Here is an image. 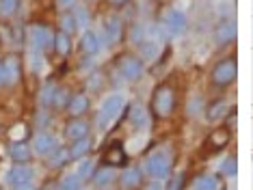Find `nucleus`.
<instances>
[{
	"instance_id": "38",
	"label": "nucleus",
	"mask_w": 253,
	"mask_h": 190,
	"mask_svg": "<svg viewBox=\"0 0 253 190\" xmlns=\"http://www.w3.org/2000/svg\"><path fill=\"white\" fill-rule=\"evenodd\" d=\"M182 180H184V175H182V173H177L173 180H169V186H167V188H169V190H180L182 188Z\"/></svg>"
},
{
	"instance_id": "35",
	"label": "nucleus",
	"mask_w": 253,
	"mask_h": 190,
	"mask_svg": "<svg viewBox=\"0 0 253 190\" xmlns=\"http://www.w3.org/2000/svg\"><path fill=\"white\" fill-rule=\"evenodd\" d=\"M54 91H56V86H54V84H48V86L43 89V93H42V102L45 104V106H52Z\"/></svg>"
},
{
	"instance_id": "11",
	"label": "nucleus",
	"mask_w": 253,
	"mask_h": 190,
	"mask_svg": "<svg viewBox=\"0 0 253 190\" xmlns=\"http://www.w3.org/2000/svg\"><path fill=\"white\" fill-rule=\"evenodd\" d=\"M33 152L39 153V155H52L56 149H59V145H56V141H54V136H50L48 132H39V134L33 138Z\"/></svg>"
},
{
	"instance_id": "2",
	"label": "nucleus",
	"mask_w": 253,
	"mask_h": 190,
	"mask_svg": "<svg viewBox=\"0 0 253 190\" xmlns=\"http://www.w3.org/2000/svg\"><path fill=\"white\" fill-rule=\"evenodd\" d=\"M236 76H238V65H236L234 59H223L218 61L214 67H212V84L218 86V89H225V86H229L236 80Z\"/></svg>"
},
{
	"instance_id": "9",
	"label": "nucleus",
	"mask_w": 253,
	"mask_h": 190,
	"mask_svg": "<svg viewBox=\"0 0 253 190\" xmlns=\"http://www.w3.org/2000/svg\"><path fill=\"white\" fill-rule=\"evenodd\" d=\"M102 160H104V166H113V169H117V166H126V162H128V153H126L122 141H113L111 145L106 147L104 158Z\"/></svg>"
},
{
	"instance_id": "24",
	"label": "nucleus",
	"mask_w": 253,
	"mask_h": 190,
	"mask_svg": "<svg viewBox=\"0 0 253 190\" xmlns=\"http://www.w3.org/2000/svg\"><path fill=\"white\" fill-rule=\"evenodd\" d=\"M225 113H227V102L225 100H214L208 108H206V119L208 121H218V119L225 117Z\"/></svg>"
},
{
	"instance_id": "33",
	"label": "nucleus",
	"mask_w": 253,
	"mask_h": 190,
	"mask_svg": "<svg viewBox=\"0 0 253 190\" xmlns=\"http://www.w3.org/2000/svg\"><path fill=\"white\" fill-rule=\"evenodd\" d=\"M67 160H70V153H67L65 149H61V147L56 149L52 155H50V164H52V166H61V164H65Z\"/></svg>"
},
{
	"instance_id": "37",
	"label": "nucleus",
	"mask_w": 253,
	"mask_h": 190,
	"mask_svg": "<svg viewBox=\"0 0 253 190\" xmlns=\"http://www.w3.org/2000/svg\"><path fill=\"white\" fill-rule=\"evenodd\" d=\"M89 171H91V162L89 160H83V164H80V169L76 175L80 177V180H84V177H89Z\"/></svg>"
},
{
	"instance_id": "28",
	"label": "nucleus",
	"mask_w": 253,
	"mask_h": 190,
	"mask_svg": "<svg viewBox=\"0 0 253 190\" xmlns=\"http://www.w3.org/2000/svg\"><path fill=\"white\" fill-rule=\"evenodd\" d=\"M139 48H141V56L147 61H154L158 56V43L156 41H143V43H139Z\"/></svg>"
},
{
	"instance_id": "25",
	"label": "nucleus",
	"mask_w": 253,
	"mask_h": 190,
	"mask_svg": "<svg viewBox=\"0 0 253 190\" xmlns=\"http://www.w3.org/2000/svg\"><path fill=\"white\" fill-rule=\"evenodd\" d=\"M195 190H218V180L214 175H201L195 182Z\"/></svg>"
},
{
	"instance_id": "40",
	"label": "nucleus",
	"mask_w": 253,
	"mask_h": 190,
	"mask_svg": "<svg viewBox=\"0 0 253 190\" xmlns=\"http://www.w3.org/2000/svg\"><path fill=\"white\" fill-rule=\"evenodd\" d=\"M108 2L113 4V7H122V4H126V2H130V0H108Z\"/></svg>"
},
{
	"instance_id": "41",
	"label": "nucleus",
	"mask_w": 253,
	"mask_h": 190,
	"mask_svg": "<svg viewBox=\"0 0 253 190\" xmlns=\"http://www.w3.org/2000/svg\"><path fill=\"white\" fill-rule=\"evenodd\" d=\"M7 84V80H4V72H2V65H0V86Z\"/></svg>"
},
{
	"instance_id": "30",
	"label": "nucleus",
	"mask_w": 253,
	"mask_h": 190,
	"mask_svg": "<svg viewBox=\"0 0 253 190\" xmlns=\"http://www.w3.org/2000/svg\"><path fill=\"white\" fill-rule=\"evenodd\" d=\"M72 15H74V20H76V26H89V13H87V9H83V7H74L72 11Z\"/></svg>"
},
{
	"instance_id": "21",
	"label": "nucleus",
	"mask_w": 253,
	"mask_h": 190,
	"mask_svg": "<svg viewBox=\"0 0 253 190\" xmlns=\"http://www.w3.org/2000/svg\"><path fill=\"white\" fill-rule=\"evenodd\" d=\"M54 52L59 56H67L72 52V35L63 33V31H56L54 33V43H52Z\"/></svg>"
},
{
	"instance_id": "20",
	"label": "nucleus",
	"mask_w": 253,
	"mask_h": 190,
	"mask_svg": "<svg viewBox=\"0 0 253 190\" xmlns=\"http://www.w3.org/2000/svg\"><path fill=\"white\" fill-rule=\"evenodd\" d=\"M229 138H232L229 128H216V130H212L210 136H208V147L210 149H223L229 143Z\"/></svg>"
},
{
	"instance_id": "4",
	"label": "nucleus",
	"mask_w": 253,
	"mask_h": 190,
	"mask_svg": "<svg viewBox=\"0 0 253 190\" xmlns=\"http://www.w3.org/2000/svg\"><path fill=\"white\" fill-rule=\"evenodd\" d=\"M115 61H117V72L122 74V78L130 80V82L139 80L143 76V72H145L143 61L139 59V56H134V54H119Z\"/></svg>"
},
{
	"instance_id": "3",
	"label": "nucleus",
	"mask_w": 253,
	"mask_h": 190,
	"mask_svg": "<svg viewBox=\"0 0 253 190\" xmlns=\"http://www.w3.org/2000/svg\"><path fill=\"white\" fill-rule=\"evenodd\" d=\"M28 43L35 52H45L52 48L54 43V33L45 24H31L28 26Z\"/></svg>"
},
{
	"instance_id": "36",
	"label": "nucleus",
	"mask_w": 253,
	"mask_h": 190,
	"mask_svg": "<svg viewBox=\"0 0 253 190\" xmlns=\"http://www.w3.org/2000/svg\"><path fill=\"white\" fill-rule=\"evenodd\" d=\"M0 43H13V31L0 24Z\"/></svg>"
},
{
	"instance_id": "26",
	"label": "nucleus",
	"mask_w": 253,
	"mask_h": 190,
	"mask_svg": "<svg viewBox=\"0 0 253 190\" xmlns=\"http://www.w3.org/2000/svg\"><path fill=\"white\" fill-rule=\"evenodd\" d=\"M20 9V0H0V17H13Z\"/></svg>"
},
{
	"instance_id": "42",
	"label": "nucleus",
	"mask_w": 253,
	"mask_h": 190,
	"mask_svg": "<svg viewBox=\"0 0 253 190\" xmlns=\"http://www.w3.org/2000/svg\"><path fill=\"white\" fill-rule=\"evenodd\" d=\"M20 190H31V186H26V188H20Z\"/></svg>"
},
{
	"instance_id": "14",
	"label": "nucleus",
	"mask_w": 253,
	"mask_h": 190,
	"mask_svg": "<svg viewBox=\"0 0 253 190\" xmlns=\"http://www.w3.org/2000/svg\"><path fill=\"white\" fill-rule=\"evenodd\" d=\"M104 33H106V37H108V41H111V43L122 41V37H124V22H122V17L108 15L104 20Z\"/></svg>"
},
{
	"instance_id": "31",
	"label": "nucleus",
	"mask_w": 253,
	"mask_h": 190,
	"mask_svg": "<svg viewBox=\"0 0 253 190\" xmlns=\"http://www.w3.org/2000/svg\"><path fill=\"white\" fill-rule=\"evenodd\" d=\"M59 190H80V177H78V175H67V177H63Z\"/></svg>"
},
{
	"instance_id": "15",
	"label": "nucleus",
	"mask_w": 253,
	"mask_h": 190,
	"mask_svg": "<svg viewBox=\"0 0 253 190\" xmlns=\"http://www.w3.org/2000/svg\"><path fill=\"white\" fill-rule=\"evenodd\" d=\"M9 155H11V160H13V162L24 164V162L31 160L33 149H31V145H28L26 141H13L9 145Z\"/></svg>"
},
{
	"instance_id": "5",
	"label": "nucleus",
	"mask_w": 253,
	"mask_h": 190,
	"mask_svg": "<svg viewBox=\"0 0 253 190\" xmlns=\"http://www.w3.org/2000/svg\"><path fill=\"white\" fill-rule=\"evenodd\" d=\"M126 102H124V95L115 93V95H108L104 102H102V108H100V117H97V123L106 125L108 121H115L119 117V113L124 111Z\"/></svg>"
},
{
	"instance_id": "13",
	"label": "nucleus",
	"mask_w": 253,
	"mask_h": 190,
	"mask_svg": "<svg viewBox=\"0 0 253 190\" xmlns=\"http://www.w3.org/2000/svg\"><path fill=\"white\" fill-rule=\"evenodd\" d=\"M119 184H122V188H126V190H139L143 184L141 169L139 166H126L122 171V175H119Z\"/></svg>"
},
{
	"instance_id": "27",
	"label": "nucleus",
	"mask_w": 253,
	"mask_h": 190,
	"mask_svg": "<svg viewBox=\"0 0 253 190\" xmlns=\"http://www.w3.org/2000/svg\"><path fill=\"white\" fill-rule=\"evenodd\" d=\"M221 173L227 177H234L236 173H238V158H236V155H227L221 164Z\"/></svg>"
},
{
	"instance_id": "29",
	"label": "nucleus",
	"mask_w": 253,
	"mask_h": 190,
	"mask_svg": "<svg viewBox=\"0 0 253 190\" xmlns=\"http://www.w3.org/2000/svg\"><path fill=\"white\" fill-rule=\"evenodd\" d=\"M70 97H72V93H70L67 89H56V91H54L52 106H54V108H65L67 104H70Z\"/></svg>"
},
{
	"instance_id": "1",
	"label": "nucleus",
	"mask_w": 253,
	"mask_h": 190,
	"mask_svg": "<svg viewBox=\"0 0 253 190\" xmlns=\"http://www.w3.org/2000/svg\"><path fill=\"white\" fill-rule=\"evenodd\" d=\"M175 111V89L171 84H158L149 100V113L156 119H169Z\"/></svg>"
},
{
	"instance_id": "22",
	"label": "nucleus",
	"mask_w": 253,
	"mask_h": 190,
	"mask_svg": "<svg viewBox=\"0 0 253 190\" xmlns=\"http://www.w3.org/2000/svg\"><path fill=\"white\" fill-rule=\"evenodd\" d=\"M128 117H130V123L134 125V128H145L147 121H149V113L141 106V104H132Z\"/></svg>"
},
{
	"instance_id": "19",
	"label": "nucleus",
	"mask_w": 253,
	"mask_h": 190,
	"mask_svg": "<svg viewBox=\"0 0 253 190\" xmlns=\"http://www.w3.org/2000/svg\"><path fill=\"white\" fill-rule=\"evenodd\" d=\"M89 106H91L89 97L84 95V93H76V95H72V97H70L67 111H70L72 117H83V114L89 111Z\"/></svg>"
},
{
	"instance_id": "18",
	"label": "nucleus",
	"mask_w": 253,
	"mask_h": 190,
	"mask_svg": "<svg viewBox=\"0 0 253 190\" xmlns=\"http://www.w3.org/2000/svg\"><path fill=\"white\" fill-rule=\"evenodd\" d=\"M80 52L87 56H93L100 52V37L93 31H84L83 37H80Z\"/></svg>"
},
{
	"instance_id": "17",
	"label": "nucleus",
	"mask_w": 253,
	"mask_h": 190,
	"mask_svg": "<svg viewBox=\"0 0 253 190\" xmlns=\"http://www.w3.org/2000/svg\"><path fill=\"white\" fill-rule=\"evenodd\" d=\"M236 35H238V28H236L234 22H223V24L216 26L214 39H216V43L225 45V43H232V41H234Z\"/></svg>"
},
{
	"instance_id": "16",
	"label": "nucleus",
	"mask_w": 253,
	"mask_h": 190,
	"mask_svg": "<svg viewBox=\"0 0 253 190\" xmlns=\"http://www.w3.org/2000/svg\"><path fill=\"white\" fill-rule=\"evenodd\" d=\"M115 180H117V171H115L113 166H100V169H95L93 175H91V182H93L95 188H106V186H111Z\"/></svg>"
},
{
	"instance_id": "39",
	"label": "nucleus",
	"mask_w": 253,
	"mask_h": 190,
	"mask_svg": "<svg viewBox=\"0 0 253 190\" xmlns=\"http://www.w3.org/2000/svg\"><path fill=\"white\" fill-rule=\"evenodd\" d=\"M59 7L61 9H74L76 7V0H59Z\"/></svg>"
},
{
	"instance_id": "12",
	"label": "nucleus",
	"mask_w": 253,
	"mask_h": 190,
	"mask_svg": "<svg viewBox=\"0 0 253 190\" xmlns=\"http://www.w3.org/2000/svg\"><path fill=\"white\" fill-rule=\"evenodd\" d=\"M0 65H2V72H4V80L9 82H18L20 76H22V63H20V56L18 54H7L2 61H0Z\"/></svg>"
},
{
	"instance_id": "6",
	"label": "nucleus",
	"mask_w": 253,
	"mask_h": 190,
	"mask_svg": "<svg viewBox=\"0 0 253 190\" xmlns=\"http://www.w3.org/2000/svg\"><path fill=\"white\" fill-rule=\"evenodd\" d=\"M33 177H35V173H33L31 166H22V164H18V166H11V169L7 171V175H4V182H7V186H9V188L20 190V188L31 186Z\"/></svg>"
},
{
	"instance_id": "7",
	"label": "nucleus",
	"mask_w": 253,
	"mask_h": 190,
	"mask_svg": "<svg viewBox=\"0 0 253 190\" xmlns=\"http://www.w3.org/2000/svg\"><path fill=\"white\" fill-rule=\"evenodd\" d=\"M145 171L152 177H167L171 171V158L165 152H156L145 158Z\"/></svg>"
},
{
	"instance_id": "10",
	"label": "nucleus",
	"mask_w": 253,
	"mask_h": 190,
	"mask_svg": "<svg viewBox=\"0 0 253 190\" xmlns=\"http://www.w3.org/2000/svg\"><path fill=\"white\" fill-rule=\"evenodd\" d=\"M65 138L67 141H80V138H87L89 136V123L83 117H72L65 123Z\"/></svg>"
},
{
	"instance_id": "34",
	"label": "nucleus",
	"mask_w": 253,
	"mask_h": 190,
	"mask_svg": "<svg viewBox=\"0 0 253 190\" xmlns=\"http://www.w3.org/2000/svg\"><path fill=\"white\" fill-rule=\"evenodd\" d=\"M130 39H132V41H134L136 45L143 43V41H145V31H143L139 24L132 26V28H130Z\"/></svg>"
},
{
	"instance_id": "8",
	"label": "nucleus",
	"mask_w": 253,
	"mask_h": 190,
	"mask_svg": "<svg viewBox=\"0 0 253 190\" xmlns=\"http://www.w3.org/2000/svg\"><path fill=\"white\" fill-rule=\"evenodd\" d=\"M186 13L180 9H171V11H167L165 17H163V31L165 33H169V35H180L184 33V28H186Z\"/></svg>"
},
{
	"instance_id": "23",
	"label": "nucleus",
	"mask_w": 253,
	"mask_h": 190,
	"mask_svg": "<svg viewBox=\"0 0 253 190\" xmlns=\"http://www.w3.org/2000/svg\"><path fill=\"white\" fill-rule=\"evenodd\" d=\"M89 149H91V141L87 136V138H80V141H74L72 147L67 149V153H70L72 160H83L84 155L89 153Z\"/></svg>"
},
{
	"instance_id": "32",
	"label": "nucleus",
	"mask_w": 253,
	"mask_h": 190,
	"mask_svg": "<svg viewBox=\"0 0 253 190\" xmlns=\"http://www.w3.org/2000/svg\"><path fill=\"white\" fill-rule=\"evenodd\" d=\"M76 20H74V15H72V11L70 13H65L63 15V20H61V31L63 33H67V35H72L74 31H76Z\"/></svg>"
}]
</instances>
